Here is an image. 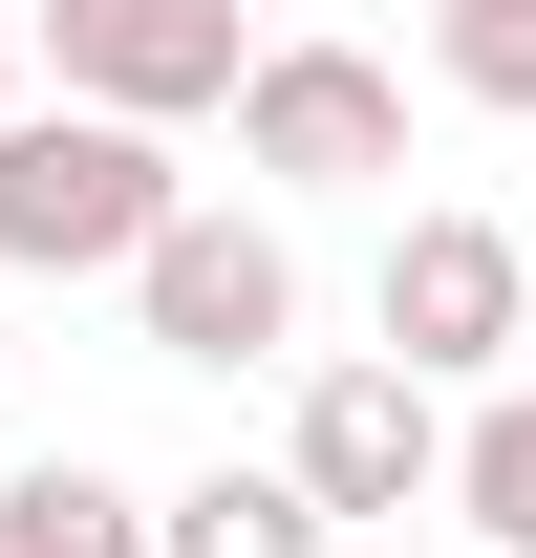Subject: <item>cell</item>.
<instances>
[{
	"label": "cell",
	"instance_id": "obj_8",
	"mask_svg": "<svg viewBox=\"0 0 536 558\" xmlns=\"http://www.w3.org/2000/svg\"><path fill=\"white\" fill-rule=\"evenodd\" d=\"M0 558H150V494L86 473V451H22L0 473Z\"/></svg>",
	"mask_w": 536,
	"mask_h": 558
},
{
	"label": "cell",
	"instance_id": "obj_11",
	"mask_svg": "<svg viewBox=\"0 0 536 558\" xmlns=\"http://www.w3.org/2000/svg\"><path fill=\"white\" fill-rule=\"evenodd\" d=\"M515 365H536V236H515Z\"/></svg>",
	"mask_w": 536,
	"mask_h": 558
},
{
	"label": "cell",
	"instance_id": "obj_10",
	"mask_svg": "<svg viewBox=\"0 0 536 558\" xmlns=\"http://www.w3.org/2000/svg\"><path fill=\"white\" fill-rule=\"evenodd\" d=\"M429 86H451V108H515V130H536V0H429Z\"/></svg>",
	"mask_w": 536,
	"mask_h": 558
},
{
	"label": "cell",
	"instance_id": "obj_4",
	"mask_svg": "<svg viewBox=\"0 0 536 558\" xmlns=\"http://www.w3.org/2000/svg\"><path fill=\"white\" fill-rule=\"evenodd\" d=\"M236 172L258 194H387L407 172V86L365 44H258L236 65Z\"/></svg>",
	"mask_w": 536,
	"mask_h": 558
},
{
	"label": "cell",
	"instance_id": "obj_12",
	"mask_svg": "<svg viewBox=\"0 0 536 558\" xmlns=\"http://www.w3.org/2000/svg\"><path fill=\"white\" fill-rule=\"evenodd\" d=\"M0 108H22V0H0Z\"/></svg>",
	"mask_w": 536,
	"mask_h": 558
},
{
	"label": "cell",
	"instance_id": "obj_3",
	"mask_svg": "<svg viewBox=\"0 0 536 558\" xmlns=\"http://www.w3.org/2000/svg\"><path fill=\"white\" fill-rule=\"evenodd\" d=\"M22 44L65 65V108H130V130H194V108H236V65H258L236 0H22Z\"/></svg>",
	"mask_w": 536,
	"mask_h": 558
},
{
	"label": "cell",
	"instance_id": "obj_7",
	"mask_svg": "<svg viewBox=\"0 0 536 558\" xmlns=\"http://www.w3.org/2000/svg\"><path fill=\"white\" fill-rule=\"evenodd\" d=\"M429 494L472 515V558H536V365H494V387L451 409V473Z\"/></svg>",
	"mask_w": 536,
	"mask_h": 558
},
{
	"label": "cell",
	"instance_id": "obj_9",
	"mask_svg": "<svg viewBox=\"0 0 536 558\" xmlns=\"http://www.w3.org/2000/svg\"><path fill=\"white\" fill-rule=\"evenodd\" d=\"M150 558H343V515H301V473H194L150 494Z\"/></svg>",
	"mask_w": 536,
	"mask_h": 558
},
{
	"label": "cell",
	"instance_id": "obj_2",
	"mask_svg": "<svg viewBox=\"0 0 536 558\" xmlns=\"http://www.w3.org/2000/svg\"><path fill=\"white\" fill-rule=\"evenodd\" d=\"M130 323H150V365H215V387H236V365L301 344V236H279V215L172 194V215L130 236Z\"/></svg>",
	"mask_w": 536,
	"mask_h": 558
},
{
	"label": "cell",
	"instance_id": "obj_6",
	"mask_svg": "<svg viewBox=\"0 0 536 558\" xmlns=\"http://www.w3.org/2000/svg\"><path fill=\"white\" fill-rule=\"evenodd\" d=\"M279 473H301V515H429V473H451V387H407V365H322L301 429H279Z\"/></svg>",
	"mask_w": 536,
	"mask_h": 558
},
{
	"label": "cell",
	"instance_id": "obj_5",
	"mask_svg": "<svg viewBox=\"0 0 536 558\" xmlns=\"http://www.w3.org/2000/svg\"><path fill=\"white\" fill-rule=\"evenodd\" d=\"M365 323H387L407 387H494V365H515V236H494V215H407L387 279H365Z\"/></svg>",
	"mask_w": 536,
	"mask_h": 558
},
{
	"label": "cell",
	"instance_id": "obj_1",
	"mask_svg": "<svg viewBox=\"0 0 536 558\" xmlns=\"http://www.w3.org/2000/svg\"><path fill=\"white\" fill-rule=\"evenodd\" d=\"M172 215V130L130 108H0V279H130Z\"/></svg>",
	"mask_w": 536,
	"mask_h": 558
}]
</instances>
